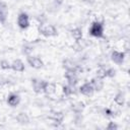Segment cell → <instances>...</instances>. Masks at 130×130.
Instances as JSON below:
<instances>
[{
    "label": "cell",
    "instance_id": "1",
    "mask_svg": "<svg viewBox=\"0 0 130 130\" xmlns=\"http://www.w3.org/2000/svg\"><path fill=\"white\" fill-rule=\"evenodd\" d=\"M88 31H89V35L94 38H103L104 37V25L100 21H94L91 23Z\"/></svg>",
    "mask_w": 130,
    "mask_h": 130
},
{
    "label": "cell",
    "instance_id": "2",
    "mask_svg": "<svg viewBox=\"0 0 130 130\" xmlns=\"http://www.w3.org/2000/svg\"><path fill=\"white\" fill-rule=\"evenodd\" d=\"M40 32L45 36V37H55L57 36V29L54 25L52 24H43L41 25V28H40Z\"/></svg>",
    "mask_w": 130,
    "mask_h": 130
},
{
    "label": "cell",
    "instance_id": "3",
    "mask_svg": "<svg viewBox=\"0 0 130 130\" xmlns=\"http://www.w3.org/2000/svg\"><path fill=\"white\" fill-rule=\"evenodd\" d=\"M17 25L21 29H26L29 26V17L26 13L21 12L17 16Z\"/></svg>",
    "mask_w": 130,
    "mask_h": 130
},
{
    "label": "cell",
    "instance_id": "4",
    "mask_svg": "<svg viewBox=\"0 0 130 130\" xmlns=\"http://www.w3.org/2000/svg\"><path fill=\"white\" fill-rule=\"evenodd\" d=\"M26 61H27L28 65H29L30 67L35 68V69H40V68H42L43 65H44L42 59L39 58V57H37V56H30V55H28V56L26 57Z\"/></svg>",
    "mask_w": 130,
    "mask_h": 130
},
{
    "label": "cell",
    "instance_id": "5",
    "mask_svg": "<svg viewBox=\"0 0 130 130\" xmlns=\"http://www.w3.org/2000/svg\"><path fill=\"white\" fill-rule=\"evenodd\" d=\"M111 59L115 64L121 65L123 64L124 60H125V53L124 52H120V51H113L111 54Z\"/></svg>",
    "mask_w": 130,
    "mask_h": 130
},
{
    "label": "cell",
    "instance_id": "6",
    "mask_svg": "<svg viewBox=\"0 0 130 130\" xmlns=\"http://www.w3.org/2000/svg\"><path fill=\"white\" fill-rule=\"evenodd\" d=\"M93 87L92 85L90 84V82H85L83 83L80 87H79V92L83 95H86V96H89V95H92L93 93Z\"/></svg>",
    "mask_w": 130,
    "mask_h": 130
},
{
    "label": "cell",
    "instance_id": "7",
    "mask_svg": "<svg viewBox=\"0 0 130 130\" xmlns=\"http://www.w3.org/2000/svg\"><path fill=\"white\" fill-rule=\"evenodd\" d=\"M65 78L68 82L69 85H72V86H75L76 83H77V74L73 71H66L65 72Z\"/></svg>",
    "mask_w": 130,
    "mask_h": 130
},
{
    "label": "cell",
    "instance_id": "8",
    "mask_svg": "<svg viewBox=\"0 0 130 130\" xmlns=\"http://www.w3.org/2000/svg\"><path fill=\"white\" fill-rule=\"evenodd\" d=\"M7 15H8V8L5 2L0 1V22L4 23L7 19Z\"/></svg>",
    "mask_w": 130,
    "mask_h": 130
},
{
    "label": "cell",
    "instance_id": "9",
    "mask_svg": "<svg viewBox=\"0 0 130 130\" xmlns=\"http://www.w3.org/2000/svg\"><path fill=\"white\" fill-rule=\"evenodd\" d=\"M11 69H13L16 72H23L25 67H24V64H23V62L21 60L16 59L11 63Z\"/></svg>",
    "mask_w": 130,
    "mask_h": 130
},
{
    "label": "cell",
    "instance_id": "10",
    "mask_svg": "<svg viewBox=\"0 0 130 130\" xmlns=\"http://www.w3.org/2000/svg\"><path fill=\"white\" fill-rule=\"evenodd\" d=\"M20 102V98L17 93H10L7 98V104L11 107H16Z\"/></svg>",
    "mask_w": 130,
    "mask_h": 130
},
{
    "label": "cell",
    "instance_id": "11",
    "mask_svg": "<svg viewBox=\"0 0 130 130\" xmlns=\"http://www.w3.org/2000/svg\"><path fill=\"white\" fill-rule=\"evenodd\" d=\"M90 84L92 85L93 90H95V91H100V90H102L103 87H104V81H103V79L98 78V77L92 78L91 81H90Z\"/></svg>",
    "mask_w": 130,
    "mask_h": 130
},
{
    "label": "cell",
    "instance_id": "12",
    "mask_svg": "<svg viewBox=\"0 0 130 130\" xmlns=\"http://www.w3.org/2000/svg\"><path fill=\"white\" fill-rule=\"evenodd\" d=\"M45 82H46V81H44V80L34 79V80H32V87H34L35 92H37V93H41V92H43Z\"/></svg>",
    "mask_w": 130,
    "mask_h": 130
},
{
    "label": "cell",
    "instance_id": "13",
    "mask_svg": "<svg viewBox=\"0 0 130 130\" xmlns=\"http://www.w3.org/2000/svg\"><path fill=\"white\" fill-rule=\"evenodd\" d=\"M56 91V84L55 83H52V82H45V85H44V89H43V92H45L46 94H53L55 93Z\"/></svg>",
    "mask_w": 130,
    "mask_h": 130
},
{
    "label": "cell",
    "instance_id": "14",
    "mask_svg": "<svg viewBox=\"0 0 130 130\" xmlns=\"http://www.w3.org/2000/svg\"><path fill=\"white\" fill-rule=\"evenodd\" d=\"M84 107L85 106L82 102H76V103H73L71 105V110L76 114H80L84 110Z\"/></svg>",
    "mask_w": 130,
    "mask_h": 130
},
{
    "label": "cell",
    "instance_id": "15",
    "mask_svg": "<svg viewBox=\"0 0 130 130\" xmlns=\"http://www.w3.org/2000/svg\"><path fill=\"white\" fill-rule=\"evenodd\" d=\"M16 120H17V122L20 123V124H27V123L29 122V117L27 116L26 113L21 112V113H19V114L16 116Z\"/></svg>",
    "mask_w": 130,
    "mask_h": 130
},
{
    "label": "cell",
    "instance_id": "16",
    "mask_svg": "<svg viewBox=\"0 0 130 130\" xmlns=\"http://www.w3.org/2000/svg\"><path fill=\"white\" fill-rule=\"evenodd\" d=\"M71 35H72L73 39H74L76 42H79V41L82 39V29L79 28V27L73 28V29L71 30Z\"/></svg>",
    "mask_w": 130,
    "mask_h": 130
},
{
    "label": "cell",
    "instance_id": "17",
    "mask_svg": "<svg viewBox=\"0 0 130 130\" xmlns=\"http://www.w3.org/2000/svg\"><path fill=\"white\" fill-rule=\"evenodd\" d=\"M114 101H115L116 105H118V106H120V107L124 106V104H125V101H126L124 93H122V92H119V93H117V94L115 95V99H114Z\"/></svg>",
    "mask_w": 130,
    "mask_h": 130
},
{
    "label": "cell",
    "instance_id": "18",
    "mask_svg": "<svg viewBox=\"0 0 130 130\" xmlns=\"http://www.w3.org/2000/svg\"><path fill=\"white\" fill-rule=\"evenodd\" d=\"M62 90H63V93L68 96V95H71V94L74 92V86L67 84V85H64V86L62 87Z\"/></svg>",
    "mask_w": 130,
    "mask_h": 130
},
{
    "label": "cell",
    "instance_id": "19",
    "mask_svg": "<svg viewBox=\"0 0 130 130\" xmlns=\"http://www.w3.org/2000/svg\"><path fill=\"white\" fill-rule=\"evenodd\" d=\"M96 77L98 78H101V79H104L105 77H107V74H106V69L105 68H99L96 70Z\"/></svg>",
    "mask_w": 130,
    "mask_h": 130
},
{
    "label": "cell",
    "instance_id": "20",
    "mask_svg": "<svg viewBox=\"0 0 130 130\" xmlns=\"http://www.w3.org/2000/svg\"><path fill=\"white\" fill-rule=\"evenodd\" d=\"M0 67L3 69V70H8L11 68V63H9L7 60H2L0 62Z\"/></svg>",
    "mask_w": 130,
    "mask_h": 130
},
{
    "label": "cell",
    "instance_id": "21",
    "mask_svg": "<svg viewBox=\"0 0 130 130\" xmlns=\"http://www.w3.org/2000/svg\"><path fill=\"white\" fill-rule=\"evenodd\" d=\"M106 74L107 77H114L116 75V70L114 68H108L106 69Z\"/></svg>",
    "mask_w": 130,
    "mask_h": 130
},
{
    "label": "cell",
    "instance_id": "22",
    "mask_svg": "<svg viewBox=\"0 0 130 130\" xmlns=\"http://www.w3.org/2000/svg\"><path fill=\"white\" fill-rule=\"evenodd\" d=\"M107 129H109V130H117L118 129V125L115 122H109V124L107 125Z\"/></svg>",
    "mask_w": 130,
    "mask_h": 130
},
{
    "label": "cell",
    "instance_id": "23",
    "mask_svg": "<svg viewBox=\"0 0 130 130\" xmlns=\"http://www.w3.org/2000/svg\"><path fill=\"white\" fill-rule=\"evenodd\" d=\"M32 50H34V49H32L31 47L24 46V48H23V50H22V53H23V54H25L26 56H28V55H29V54L32 52Z\"/></svg>",
    "mask_w": 130,
    "mask_h": 130
},
{
    "label": "cell",
    "instance_id": "24",
    "mask_svg": "<svg viewBox=\"0 0 130 130\" xmlns=\"http://www.w3.org/2000/svg\"><path fill=\"white\" fill-rule=\"evenodd\" d=\"M105 113H106L108 116H114V112H113L111 109H106V110H105Z\"/></svg>",
    "mask_w": 130,
    "mask_h": 130
}]
</instances>
